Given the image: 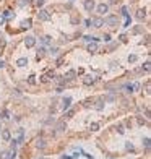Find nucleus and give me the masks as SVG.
<instances>
[{"instance_id":"obj_36","label":"nucleus","mask_w":151,"mask_h":159,"mask_svg":"<svg viewBox=\"0 0 151 159\" xmlns=\"http://www.w3.org/2000/svg\"><path fill=\"white\" fill-rule=\"evenodd\" d=\"M44 2H46V0H36V5H37V7H42Z\"/></svg>"},{"instance_id":"obj_13","label":"nucleus","mask_w":151,"mask_h":159,"mask_svg":"<svg viewBox=\"0 0 151 159\" xmlns=\"http://www.w3.org/2000/svg\"><path fill=\"white\" fill-rule=\"evenodd\" d=\"M98 50V44L96 42H90L88 44V52H96Z\"/></svg>"},{"instance_id":"obj_35","label":"nucleus","mask_w":151,"mask_h":159,"mask_svg":"<svg viewBox=\"0 0 151 159\" xmlns=\"http://www.w3.org/2000/svg\"><path fill=\"white\" fill-rule=\"evenodd\" d=\"M125 148H127L128 151H133V145H132V143H127V145H125Z\"/></svg>"},{"instance_id":"obj_24","label":"nucleus","mask_w":151,"mask_h":159,"mask_svg":"<svg viewBox=\"0 0 151 159\" xmlns=\"http://www.w3.org/2000/svg\"><path fill=\"white\" fill-rule=\"evenodd\" d=\"M114 94H109V96H106V99H104V101H107V102H112V101H114Z\"/></svg>"},{"instance_id":"obj_42","label":"nucleus","mask_w":151,"mask_h":159,"mask_svg":"<svg viewBox=\"0 0 151 159\" xmlns=\"http://www.w3.org/2000/svg\"><path fill=\"white\" fill-rule=\"evenodd\" d=\"M3 23H5V18H3V17H0V25H3Z\"/></svg>"},{"instance_id":"obj_11","label":"nucleus","mask_w":151,"mask_h":159,"mask_svg":"<svg viewBox=\"0 0 151 159\" xmlns=\"http://www.w3.org/2000/svg\"><path fill=\"white\" fill-rule=\"evenodd\" d=\"M2 138H3V141H10V140H12L10 130H2Z\"/></svg>"},{"instance_id":"obj_20","label":"nucleus","mask_w":151,"mask_h":159,"mask_svg":"<svg viewBox=\"0 0 151 159\" xmlns=\"http://www.w3.org/2000/svg\"><path fill=\"white\" fill-rule=\"evenodd\" d=\"M21 26H23V28H26V29L31 28V20H25L23 23H21Z\"/></svg>"},{"instance_id":"obj_28","label":"nucleus","mask_w":151,"mask_h":159,"mask_svg":"<svg viewBox=\"0 0 151 159\" xmlns=\"http://www.w3.org/2000/svg\"><path fill=\"white\" fill-rule=\"evenodd\" d=\"M3 18H12V12H8V10H7V12H3Z\"/></svg>"},{"instance_id":"obj_44","label":"nucleus","mask_w":151,"mask_h":159,"mask_svg":"<svg viewBox=\"0 0 151 159\" xmlns=\"http://www.w3.org/2000/svg\"><path fill=\"white\" fill-rule=\"evenodd\" d=\"M62 159H72L70 156H62Z\"/></svg>"},{"instance_id":"obj_38","label":"nucleus","mask_w":151,"mask_h":159,"mask_svg":"<svg viewBox=\"0 0 151 159\" xmlns=\"http://www.w3.org/2000/svg\"><path fill=\"white\" fill-rule=\"evenodd\" d=\"M102 39H104L106 42H109L110 41V36H109V34H104V37H102Z\"/></svg>"},{"instance_id":"obj_1","label":"nucleus","mask_w":151,"mask_h":159,"mask_svg":"<svg viewBox=\"0 0 151 159\" xmlns=\"http://www.w3.org/2000/svg\"><path fill=\"white\" fill-rule=\"evenodd\" d=\"M37 18H39V21H50V20H52V15H50L47 10H39Z\"/></svg>"},{"instance_id":"obj_43","label":"nucleus","mask_w":151,"mask_h":159,"mask_svg":"<svg viewBox=\"0 0 151 159\" xmlns=\"http://www.w3.org/2000/svg\"><path fill=\"white\" fill-rule=\"evenodd\" d=\"M3 67H5V63H3L2 60H0V68H3Z\"/></svg>"},{"instance_id":"obj_23","label":"nucleus","mask_w":151,"mask_h":159,"mask_svg":"<svg viewBox=\"0 0 151 159\" xmlns=\"http://www.w3.org/2000/svg\"><path fill=\"white\" fill-rule=\"evenodd\" d=\"M59 54V47H50V55H57Z\"/></svg>"},{"instance_id":"obj_37","label":"nucleus","mask_w":151,"mask_h":159,"mask_svg":"<svg viewBox=\"0 0 151 159\" xmlns=\"http://www.w3.org/2000/svg\"><path fill=\"white\" fill-rule=\"evenodd\" d=\"M122 15H123V17H128V13H127V7H122Z\"/></svg>"},{"instance_id":"obj_3","label":"nucleus","mask_w":151,"mask_h":159,"mask_svg":"<svg viewBox=\"0 0 151 159\" xmlns=\"http://www.w3.org/2000/svg\"><path fill=\"white\" fill-rule=\"evenodd\" d=\"M94 8H96V12H98L99 15H104V13H107V12H109V5H107V3H104V2H102V3L96 5Z\"/></svg>"},{"instance_id":"obj_16","label":"nucleus","mask_w":151,"mask_h":159,"mask_svg":"<svg viewBox=\"0 0 151 159\" xmlns=\"http://www.w3.org/2000/svg\"><path fill=\"white\" fill-rule=\"evenodd\" d=\"M57 130H59V131L67 130V123H65V122H59V123H57Z\"/></svg>"},{"instance_id":"obj_27","label":"nucleus","mask_w":151,"mask_h":159,"mask_svg":"<svg viewBox=\"0 0 151 159\" xmlns=\"http://www.w3.org/2000/svg\"><path fill=\"white\" fill-rule=\"evenodd\" d=\"M28 3H29V0H20V2H18L20 7H25V5H28Z\"/></svg>"},{"instance_id":"obj_9","label":"nucleus","mask_w":151,"mask_h":159,"mask_svg":"<svg viewBox=\"0 0 151 159\" xmlns=\"http://www.w3.org/2000/svg\"><path fill=\"white\" fill-rule=\"evenodd\" d=\"M135 18H137L138 21L145 20V18H146V12H145V10H138V12H137V15H135Z\"/></svg>"},{"instance_id":"obj_2","label":"nucleus","mask_w":151,"mask_h":159,"mask_svg":"<svg viewBox=\"0 0 151 159\" xmlns=\"http://www.w3.org/2000/svg\"><path fill=\"white\" fill-rule=\"evenodd\" d=\"M104 23H106V25H109V26H112V28H115V26L119 25V20H117V17H115V15H109V17L104 20Z\"/></svg>"},{"instance_id":"obj_39","label":"nucleus","mask_w":151,"mask_h":159,"mask_svg":"<svg viewBox=\"0 0 151 159\" xmlns=\"http://www.w3.org/2000/svg\"><path fill=\"white\" fill-rule=\"evenodd\" d=\"M67 117H72V115H73V110H67Z\"/></svg>"},{"instance_id":"obj_5","label":"nucleus","mask_w":151,"mask_h":159,"mask_svg":"<svg viewBox=\"0 0 151 159\" xmlns=\"http://www.w3.org/2000/svg\"><path fill=\"white\" fill-rule=\"evenodd\" d=\"M91 26H94V28H102L104 26V20H102L101 17H96L91 20Z\"/></svg>"},{"instance_id":"obj_18","label":"nucleus","mask_w":151,"mask_h":159,"mask_svg":"<svg viewBox=\"0 0 151 159\" xmlns=\"http://www.w3.org/2000/svg\"><path fill=\"white\" fill-rule=\"evenodd\" d=\"M138 60V55H135V54H132V55H128V63H135V62Z\"/></svg>"},{"instance_id":"obj_6","label":"nucleus","mask_w":151,"mask_h":159,"mask_svg":"<svg viewBox=\"0 0 151 159\" xmlns=\"http://www.w3.org/2000/svg\"><path fill=\"white\" fill-rule=\"evenodd\" d=\"M25 45L28 47V49L34 47V45H36V37H33V36H28V37L25 39Z\"/></svg>"},{"instance_id":"obj_4","label":"nucleus","mask_w":151,"mask_h":159,"mask_svg":"<svg viewBox=\"0 0 151 159\" xmlns=\"http://www.w3.org/2000/svg\"><path fill=\"white\" fill-rule=\"evenodd\" d=\"M83 7H85L86 12L91 13L94 10V7H96V3H94V0H85V2H83Z\"/></svg>"},{"instance_id":"obj_31","label":"nucleus","mask_w":151,"mask_h":159,"mask_svg":"<svg viewBox=\"0 0 151 159\" xmlns=\"http://www.w3.org/2000/svg\"><path fill=\"white\" fill-rule=\"evenodd\" d=\"M117 131L120 135H123V131H125V130H123V125H117Z\"/></svg>"},{"instance_id":"obj_21","label":"nucleus","mask_w":151,"mask_h":159,"mask_svg":"<svg viewBox=\"0 0 151 159\" xmlns=\"http://www.w3.org/2000/svg\"><path fill=\"white\" fill-rule=\"evenodd\" d=\"M36 146H37V148H41V149H42V148L46 146V141H44V140H37V141H36Z\"/></svg>"},{"instance_id":"obj_29","label":"nucleus","mask_w":151,"mask_h":159,"mask_svg":"<svg viewBox=\"0 0 151 159\" xmlns=\"http://www.w3.org/2000/svg\"><path fill=\"white\" fill-rule=\"evenodd\" d=\"M141 31H143V29H141V28H140V26H138V28H133V31H132V33H133V34H140V33H141Z\"/></svg>"},{"instance_id":"obj_19","label":"nucleus","mask_w":151,"mask_h":159,"mask_svg":"<svg viewBox=\"0 0 151 159\" xmlns=\"http://www.w3.org/2000/svg\"><path fill=\"white\" fill-rule=\"evenodd\" d=\"M0 159H10V151H2L0 153Z\"/></svg>"},{"instance_id":"obj_17","label":"nucleus","mask_w":151,"mask_h":159,"mask_svg":"<svg viewBox=\"0 0 151 159\" xmlns=\"http://www.w3.org/2000/svg\"><path fill=\"white\" fill-rule=\"evenodd\" d=\"M90 130H91V131H98V130H99V123H98V122H93V123L90 125Z\"/></svg>"},{"instance_id":"obj_15","label":"nucleus","mask_w":151,"mask_h":159,"mask_svg":"<svg viewBox=\"0 0 151 159\" xmlns=\"http://www.w3.org/2000/svg\"><path fill=\"white\" fill-rule=\"evenodd\" d=\"M94 109H96V110H102V109H104V101H102V99H99V101L96 102Z\"/></svg>"},{"instance_id":"obj_7","label":"nucleus","mask_w":151,"mask_h":159,"mask_svg":"<svg viewBox=\"0 0 151 159\" xmlns=\"http://www.w3.org/2000/svg\"><path fill=\"white\" fill-rule=\"evenodd\" d=\"M46 52H47V49H46L44 45L37 47V50H36V57H37V59H42V57L46 55Z\"/></svg>"},{"instance_id":"obj_25","label":"nucleus","mask_w":151,"mask_h":159,"mask_svg":"<svg viewBox=\"0 0 151 159\" xmlns=\"http://www.w3.org/2000/svg\"><path fill=\"white\" fill-rule=\"evenodd\" d=\"M34 78H36L34 75H31V76L28 78V83H29V85H34V83H36V80H34Z\"/></svg>"},{"instance_id":"obj_41","label":"nucleus","mask_w":151,"mask_h":159,"mask_svg":"<svg viewBox=\"0 0 151 159\" xmlns=\"http://www.w3.org/2000/svg\"><path fill=\"white\" fill-rule=\"evenodd\" d=\"M117 2H119V0H109V3H110V5H115Z\"/></svg>"},{"instance_id":"obj_26","label":"nucleus","mask_w":151,"mask_h":159,"mask_svg":"<svg viewBox=\"0 0 151 159\" xmlns=\"http://www.w3.org/2000/svg\"><path fill=\"white\" fill-rule=\"evenodd\" d=\"M125 91L127 93H132L133 91V85H125Z\"/></svg>"},{"instance_id":"obj_32","label":"nucleus","mask_w":151,"mask_h":159,"mask_svg":"<svg viewBox=\"0 0 151 159\" xmlns=\"http://www.w3.org/2000/svg\"><path fill=\"white\" fill-rule=\"evenodd\" d=\"M41 81H42V83H47V81H49V76H47V75H42V76H41Z\"/></svg>"},{"instance_id":"obj_33","label":"nucleus","mask_w":151,"mask_h":159,"mask_svg":"<svg viewBox=\"0 0 151 159\" xmlns=\"http://www.w3.org/2000/svg\"><path fill=\"white\" fill-rule=\"evenodd\" d=\"M137 122H138V125H145V118L138 117V118H137Z\"/></svg>"},{"instance_id":"obj_40","label":"nucleus","mask_w":151,"mask_h":159,"mask_svg":"<svg viewBox=\"0 0 151 159\" xmlns=\"http://www.w3.org/2000/svg\"><path fill=\"white\" fill-rule=\"evenodd\" d=\"M85 25L88 26V28H90V26H91V20H85Z\"/></svg>"},{"instance_id":"obj_12","label":"nucleus","mask_w":151,"mask_h":159,"mask_svg":"<svg viewBox=\"0 0 151 159\" xmlns=\"http://www.w3.org/2000/svg\"><path fill=\"white\" fill-rule=\"evenodd\" d=\"M17 65L18 67H26V65H28V59H26V57H20L17 60Z\"/></svg>"},{"instance_id":"obj_8","label":"nucleus","mask_w":151,"mask_h":159,"mask_svg":"<svg viewBox=\"0 0 151 159\" xmlns=\"http://www.w3.org/2000/svg\"><path fill=\"white\" fill-rule=\"evenodd\" d=\"M70 106H72V98H65L63 101H62V109L63 110H67Z\"/></svg>"},{"instance_id":"obj_30","label":"nucleus","mask_w":151,"mask_h":159,"mask_svg":"<svg viewBox=\"0 0 151 159\" xmlns=\"http://www.w3.org/2000/svg\"><path fill=\"white\" fill-rule=\"evenodd\" d=\"M143 70H145V72H150V62H145V65H143Z\"/></svg>"},{"instance_id":"obj_22","label":"nucleus","mask_w":151,"mask_h":159,"mask_svg":"<svg viewBox=\"0 0 151 159\" xmlns=\"http://www.w3.org/2000/svg\"><path fill=\"white\" fill-rule=\"evenodd\" d=\"M78 23H80V17L73 15V17H72V25H78Z\"/></svg>"},{"instance_id":"obj_14","label":"nucleus","mask_w":151,"mask_h":159,"mask_svg":"<svg viewBox=\"0 0 151 159\" xmlns=\"http://www.w3.org/2000/svg\"><path fill=\"white\" fill-rule=\"evenodd\" d=\"M41 42L47 45V44H50V42H52V37H50V36H42L41 37Z\"/></svg>"},{"instance_id":"obj_10","label":"nucleus","mask_w":151,"mask_h":159,"mask_svg":"<svg viewBox=\"0 0 151 159\" xmlns=\"http://www.w3.org/2000/svg\"><path fill=\"white\" fill-rule=\"evenodd\" d=\"M93 83H94V78L91 76V75H86V76L83 78V85L90 86V85H93Z\"/></svg>"},{"instance_id":"obj_34","label":"nucleus","mask_w":151,"mask_h":159,"mask_svg":"<svg viewBox=\"0 0 151 159\" xmlns=\"http://www.w3.org/2000/svg\"><path fill=\"white\" fill-rule=\"evenodd\" d=\"M143 145H145L146 148H150V138H145V140H143Z\"/></svg>"},{"instance_id":"obj_45","label":"nucleus","mask_w":151,"mask_h":159,"mask_svg":"<svg viewBox=\"0 0 151 159\" xmlns=\"http://www.w3.org/2000/svg\"><path fill=\"white\" fill-rule=\"evenodd\" d=\"M0 130H2V127H0Z\"/></svg>"}]
</instances>
